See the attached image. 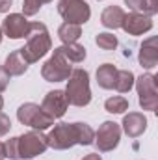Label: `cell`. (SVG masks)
Masks as SVG:
<instances>
[{"label": "cell", "instance_id": "obj_8", "mask_svg": "<svg viewBox=\"0 0 158 160\" xmlns=\"http://www.w3.org/2000/svg\"><path fill=\"white\" fill-rule=\"evenodd\" d=\"M58 11L65 19V22L71 24H84L91 17V9L84 0H60L58 2Z\"/></svg>", "mask_w": 158, "mask_h": 160}, {"label": "cell", "instance_id": "obj_34", "mask_svg": "<svg viewBox=\"0 0 158 160\" xmlns=\"http://www.w3.org/2000/svg\"><path fill=\"white\" fill-rule=\"evenodd\" d=\"M0 160H2V158H0Z\"/></svg>", "mask_w": 158, "mask_h": 160}, {"label": "cell", "instance_id": "obj_11", "mask_svg": "<svg viewBox=\"0 0 158 160\" xmlns=\"http://www.w3.org/2000/svg\"><path fill=\"white\" fill-rule=\"evenodd\" d=\"M67 106H69V102H67L65 91H62V89L48 91V93L45 95L43 102H41L43 112L48 114L52 119H60V118H63L65 112H67Z\"/></svg>", "mask_w": 158, "mask_h": 160}, {"label": "cell", "instance_id": "obj_13", "mask_svg": "<svg viewBox=\"0 0 158 160\" xmlns=\"http://www.w3.org/2000/svg\"><path fill=\"white\" fill-rule=\"evenodd\" d=\"M147 128V118L140 112H128L123 118V130L128 138H138Z\"/></svg>", "mask_w": 158, "mask_h": 160}, {"label": "cell", "instance_id": "obj_25", "mask_svg": "<svg viewBox=\"0 0 158 160\" xmlns=\"http://www.w3.org/2000/svg\"><path fill=\"white\" fill-rule=\"evenodd\" d=\"M141 11H143V15H149V17L156 15L158 13V0H143Z\"/></svg>", "mask_w": 158, "mask_h": 160}, {"label": "cell", "instance_id": "obj_9", "mask_svg": "<svg viewBox=\"0 0 158 160\" xmlns=\"http://www.w3.org/2000/svg\"><path fill=\"white\" fill-rule=\"evenodd\" d=\"M119 140H121V127L114 121H104L99 127V130L95 132L93 143L97 145V149L101 153H108V151H114L117 147Z\"/></svg>", "mask_w": 158, "mask_h": 160}, {"label": "cell", "instance_id": "obj_7", "mask_svg": "<svg viewBox=\"0 0 158 160\" xmlns=\"http://www.w3.org/2000/svg\"><path fill=\"white\" fill-rule=\"evenodd\" d=\"M138 95H140V106L143 110L155 112L158 108V89H156V77L147 73L141 75L138 80H134Z\"/></svg>", "mask_w": 158, "mask_h": 160}, {"label": "cell", "instance_id": "obj_17", "mask_svg": "<svg viewBox=\"0 0 158 160\" xmlns=\"http://www.w3.org/2000/svg\"><path fill=\"white\" fill-rule=\"evenodd\" d=\"M116 77H117V69L112 63H104L97 69V84L102 89H112L116 84Z\"/></svg>", "mask_w": 158, "mask_h": 160}, {"label": "cell", "instance_id": "obj_16", "mask_svg": "<svg viewBox=\"0 0 158 160\" xmlns=\"http://www.w3.org/2000/svg\"><path fill=\"white\" fill-rule=\"evenodd\" d=\"M4 69H6L9 75H13V77H21V75H24V73H26L28 63L24 62V58L21 56V52H19V50H15V52H11V54L6 58Z\"/></svg>", "mask_w": 158, "mask_h": 160}, {"label": "cell", "instance_id": "obj_30", "mask_svg": "<svg viewBox=\"0 0 158 160\" xmlns=\"http://www.w3.org/2000/svg\"><path fill=\"white\" fill-rule=\"evenodd\" d=\"M82 160H102V158H101V155H97V153H91V155L84 157Z\"/></svg>", "mask_w": 158, "mask_h": 160}, {"label": "cell", "instance_id": "obj_27", "mask_svg": "<svg viewBox=\"0 0 158 160\" xmlns=\"http://www.w3.org/2000/svg\"><path fill=\"white\" fill-rule=\"evenodd\" d=\"M9 78H11V75H9V73L4 69V67H0V91H4V89L7 88Z\"/></svg>", "mask_w": 158, "mask_h": 160}, {"label": "cell", "instance_id": "obj_10", "mask_svg": "<svg viewBox=\"0 0 158 160\" xmlns=\"http://www.w3.org/2000/svg\"><path fill=\"white\" fill-rule=\"evenodd\" d=\"M32 30H34V22L26 21V17L21 15V13H11L2 22V34H6L9 39L28 38Z\"/></svg>", "mask_w": 158, "mask_h": 160}, {"label": "cell", "instance_id": "obj_20", "mask_svg": "<svg viewBox=\"0 0 158 160\" xmlns=\"http://www.w3.org/2000/svg\"><path fill=\"white\" fill-rule=\"evenodd\" d=\"M134 80L136 78H134V73H132V71H126V69L117 71L114 88L117 89L119 93H128V91L132 89V86H134Z\"/></svg>", "mask_w": 158, "mask_h": 160}, {"label": "cell", "instance_id": "obj_6", "mask_svg": "<svg viewBox=\"0 0 158 160\" xmlns=\"http://www.w3.org/2000/svg\"><path fill=\"white\" fill-rule=\"evenodd\" d=\"M17 119L21 121L22 125L32 127L34 130H45L50 125H54V119L48 114L43 112V108L39 104H34V102L21 104L19 110H17Z\"/></svg>", "mask_w": 158, "mask_h": 160}, {"label": "cell", "instance_id": "obj_3", "mask_svg": "<svg viewBox=\"0 0 158 160\" xmlns=\"http://www.w3.org/2000/svg\"><path fill=\"white\" fill-rule=\"evenodd\" d=\"M67 102L73 106H87L91 102V89H89V75L84 69H73L71 77L67 78L65 88Z\"/></svg>", "mask_w": 158, "mask_h": 160}, {"label": "cell", "instance_id": "obj_22", "mask_svg": "<svg viewBox=\"0 0 158 160\" xmlns=\"http://www.w3.org/2000/svg\"><path fill=\"white\" fill-rule=\"evenodd\" d=\"M95 43L102 48V50H114L117 47V38L110 32H102L95 38Z\"/></svg>", "mask_w": 158, "mask_h": 160}, {"label": "cell", "instance_id": "obj_32", "mask_svg": "<svg viewBox=\"0 0 158 160\" xmlns=\"http://www.w3.org/2000/svg\"><path fill=\"white\" fill-rule=\"evenodd\" d=\"M4 108V99H2V95H0V110Z\"/></svg>", "mask_w": 158, "mask_h": 160}, {"label": "cell", "instance_id": "obj_5", "mask_svg": "<svg viewBox=\"0 0 158 160\" xmlns=\"http://www.w3.org/2000/svg\"><path fill=\"white\" fill-rule=\"evenodd\" d=\"M47 136L41 130H32L17 138V151H19V160H30L37 155H43L47 151Z\"/></svg>", "mask_w": 158, "mask_h": 160}, {"label": "cell", "instance_id": "obj_23", "mask_svg": "<svg viewBox=\"0 0 158 160\" xmlns=\"http://www.w3.org/2000/svg\"><path fill=\"white\" fill-rule=\"evenodd\" d=\"M52 0H22V15L32 17L43 8V4H48Z\"/></svg>", "mask_w": 158, "mask_h": 160}, {"label": "cell", "instance_id": "obj_24", "mask_svg": "<svg viewBox=\"0 0 158 160\" xmlns=\"http://www.w3.org/2000/svg\"><path fill=\"white\" fill-rule=\"evenodd\" d=\"M4 155H6V158L19 160V151H17V138H9V140L4 143Z\"/></svg>", "mask_w": 158, "mask_h": 160}, {"label": "cell", "instance_id": "obj_15", "mask_svg": "<svg viewBox=\"0 0 158 160\" xmlns=\"http://www.w3.org/2000/svg\"><path fill=\"white\" fill-rule=\"evenodd\" d=\"M123 19H125V11H123L119 6H108V8L102 11V15H101L102 26H104V28H110V30L121 28Z\"/></svg>", "mask_w": 158, "mask_h": 160}, {"label": "cell", "instance_id": "obj_18", "mask_svg": "<svg viewBox=\"0 0 158 160\" xmlns=\"http://www.w3.org/2000/svg\"><path fill=\"white\" fill-rule=\"evenodd\" d=\"M80 36H82V28L78 24H71V22H63L58 28V38L63 41V45L67 43H77Z\"/></svg>", "mask_w": 158, "mask_h": 160}, {"label": "cell", "instance_id": "obj_31", "mask_svg": "<svg viewBox=\"0 0 158 160\" xmlns=\"http://www.w3.org/2000/svg\"><path fill=\"white\" fill-rule=\"evenodd\" d=\"M0 158H6V155H4V143H0Z\"/></svg>", "mask_w": 158, "mask_h": 160}, {"label": "cell", "instance_id": "obj_21", "mask_svg": "<svg viewBox=\"0 0 158 160\" xmlns=\"http://www.w3.org/2000/svg\"><path fill=\"white\" fill-rule=\"evenodd\" d=\"M104 108H106V112H110V114H123L125 110H128V101H126L125 97H121V95H116V97L106 99Z\"/></svg>", "mask_w": 158, "mask_h": 160}, {"label": "cell", "instance_id": "obj_1", "mask_svg": "<svg viewBox=\"0 0 158 160\" xmlns=\"http://www.w3.org/2000/svg\"><path fill=\"white\" fill-rule=\"evenodd\" d=\"M95 132L87 123H60L47 134L48 147L56 151L69 149L73 145H91Z\"/></svg>", "mask_w": 158, "mask_h": 160}, {"label": "cell", "instance_id": "obj_2", "mask_svg": "<svg viewBox=\"0 0 158 160\" xmlns=\"http://www.w3.org/2000/svg\"><path fill=\"white\" fill-rule=\"evenodd\" d=\"M50 47H52V41H50L47 26L43 22H34V30L30 32L26 45L22 48H19V52L24 58V62L30 65V63L39 62L41 58L50 50Z\"/></svg>", "mask_w": 158, "mask_h": 160}, {"label": "cell", "instance_id": "obj_26", "mask_svg": "<svg viewBox=\"0 0 158 160\" xmlns=\"http://www.w3.org/2000/svg\"><path fill=\"white\" fill-rule=\"evenodd\" d=\"M9 128H11V121H9V118H7L6 114H2V112H0V136L7 134V132H9Z\"/></svg>", "mask_w": 158, "mask_h": 160}, {"label": "cell", "instance_id": "obj_4", "mask_svg": "<svg viewBox=\"0 0 158 160\" xmlns=\"http://www.w3.org/2000/svg\"><path fill=\"white\" fill-rule=\"evenodd\" d=\"M71 62L63 56L62 48H54L52 56L45 62V65L41 67V77L47 80V82H62V80H67L71 77Z\"/></svg>", "mask_w": 158, "mask_h": 160}, {"label": "cell", "instance_id": "obj_14", "mask_svg": "<svg viewBox=\"0 0 158 160\" xmlns=\"http://www.w3.org/2000/svg\"><path fill=\"white\" fill-rule=\"evenodd\" d=\"M140 65L145 67V69H153L156 67L158 63V41L156 38H149V39L143 41L141 48H140Z\"/></svg>", "mask_w": 158, "mask_h": 160}, {"label": "cell", "instance_id": "obj_19", "mask_svg": "<svg viewBox=\"0 0 158 160\" xmlns=\"http://www.w3.org/2000/svg\"><path fill=\"white\" fill-rule=\"evenodd\" d=\"M62 48V52H63V56L69 60V62H75V63H80V62H84V58H86V48L78 45V43H67V45H63V47H60Z\"/></svg>", "mask_w": 158, "mask_h": 160}, {"label": "cell", "instance_id": "obj_29", "mask_svg": "<svg viewBox=\"0 0 158 160\" xmlns=\"http://www.w3.org/2000/svg\"><path fill=\"white\" fill-rule=\"evenodd\" d=\"M11 4H13V0H0V13H6V11H9Z\"/></svg>", "mask_w": 158, "mask_h": 160}, {"label": "cell", "instance_id": "obj_33", "mask_svg": "<svg viewBox=\"0 0 158 160\" xmlns=\"http://www.w3.org/2000/svg\"><path fill=\"white\" fill-rule=\"evenodd\" d=\"M2 36H4V34H2V26H0V41H2Z\"/></svg>", "mask_w": 158, "mask_h": 160}, {"label": "cell", "instance_id": "obj_12", "mask_svg": "<svg viewBox=\"0 0 158 160\" xmlns=\"http://www.w3.org/2000/svg\"><path fill=\"white\" fill-rule=\"evenodd\" d=\"M121 28L126 34H130V36H141V34H145V32H149L153 28V19L149 15L136 13V11H132L128 15L125 13V19H123Z\"/></svg>", "mask_w": 158, "mask_h": 160}, {"label": "cell", "instance_id": "obj_28", "mask_svg": "<svg viewBox=\"0 0 158 160\" xmlns=\"http://www.w3.org/2000/svg\"><path fill=\"white\" fill-rule=\"evenodd\" d=\"M125 4L132 9V11H141V8H143V0H125Z\"/></svg>", "mask_w": 158, "mask_h": 160}]
</instances>
